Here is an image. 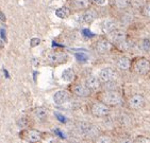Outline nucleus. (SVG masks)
I'll return each instance as SVG.
<instances>
[{
    "instance_id": "1",
    "label": "nucleus",
    "mask_w": 150,
    "mask_h": 143,
    "mask_svg": "<svg viewBox=\"0 0 150 143\" xmlns=\"http://www.w3.org/2000/svg\"><path fill=\"white\" fill-rule=\"evenodd\" d=\"M99 102H102L108 106H117L122 103V97L115 90H107L97 95Z\"/></svg>"
},
{
    "instance_id": "2",
    "label": "nucleus",
    "mask_w": 150,
    "mask_h": 143,
    "mask_svg": "<svg viewBox=\"0 0 150 143\" xmlns=\"http://www.w3.org/2000/svg\"><path fill=\"white\" fill-rule=\"evenodd\" d=\"M133 71L139 75H147L150 73V62L145 57H137L131 62Z\"/></svg>"
},
{
    "instance_id": "3",
    "label": "nucleus",
    "mask_w": 150,
    "mask_h": 143,
    "mask_svg": "<svg viewBox=\"0 0 150 143\" xmlns=\"http://www.w3.org/2000/svg\"><path fill=\"white\" fill-rule=\"evenodd\" d=\"M91 111H92L93 116L97 118H102L107 117L110 112V109H109V106L103 104L102 102H96L91 107Z\"/></svg>"
},
{
    "instance_id": "4",
    "label": "nucleus",
    "mask_w": 150,
    "mask_h": 143,
    "mask_svg": "<svg viewBox=\"0 0 150 143\" xmlns=\"http://www.w3.org/2000/svg\"><path fill=\"white\" fill-rule=\"evenodd\" d=\"M98 77L101 83H105V82H110V81H115V79L117 77V72L112 68H104L100 71Z\"/></svg>"
},
{
    "instance_id": "5",
    "label": "nucleus",
    "mask_w": 150,
    "mask_h": 143,
    "mask_svg": "<svg viewBox=\"0 0 150 143\" xmlns=\"http://www.w3.org/2000/svg\"><path fill=\"white\" fill-rule=\"evenodd\" d=\"M47 60L51 65H61V64L66 63L67 55L63 52H53L47 56Z\"/></svg>"
},
{
    "instance_id": "6",
    "label": "nucleus",
    "mask_w": 150,
    "mask_h": 143,
    "mask_svg": "<svg viewBox=\"0 0 150 143\" xmlns=\"http://www.w3.org/2000/svg\"><path fill=\"white\" fill-rule=\"evenodd\" d=\"M128 106L130 109H134V110H139V109L143 108L145 106V97L142 95H135L130 97V100L128 102Z\"/></svg>"
},
{
    "instance_id": "7",
    "label": "nucleus",
    "mask_w": 150,
    "mask_h": 143,
    "mask_svg": "<svg viewBox=\"0 0 150 143\" xmlns=\"http://www.w3.org/2000/svg\"><path fill=\"white\" fill-rule=\"evenodd\" d=\"M110 36L112 38L113 43H116V45H121L126 41V38H127V35H126V32L120 30V29H113L110 32Z\"/></svg>"
},
{
    "instance_id": "8",
    "label": "nucleus",
    "mask_w": 150,
    "mask_h": 143,
    "mask_svg": "<svg viewBox=\"0 0 150 143\" xmlns=\"http://www.w3.org/2000/svg\"><path fill=\"white\" fill-rule=\"evenodd\" d=\"M72 92L77 97H88L92 95V90L86 85H82V84H77V85L74 86L72 87Z\"/></svg>"
},
{
    "instance_id": "9",
    "label": "nucleus",
    "mask_w": 150,
    "mask_h": 143,
    "mask_svg": "<svg viewBox=\"0 0 150 143\" xmlns=\"http://www.w3.org/2000/svg\"><path fill=\"white\" fill-rule=\"evenodd\" d=\"M95 50L100 54H104L111 50V43L107 38H100V39L96 43Z\"/></svg>"
},
{
    "instance_id": "10",
    "label": "nucleus",
    "mask_w": 150,
    "mask_h": 143,
    "mask_svg": "<svg viewBox=\"0 0 150 143\" xmlns=\"http://www.w3.org/2000/svg\"><path fill=\"white\" fill-rule=\"evenodd\" d=\"M20 137H23V139L30 141V142H38L40 140V132L38 130H34V129H30V130L23 132V136L20 135Z\"/></svg>"
},
{
    "instance_id": "11",
    "label": "nucleus",
    "mask_w": 150,
    "mask_h": 143,
    "mask_svg": "<svg viewBox=\"0 0 150 143\" xmlns=\"http://www.w3.org/2000/svg\"><path fill=\"white\" fill-rule=\"evenodd\" d=\"M53 100H54V103L57 105H62V104L66 103L67 101L69 100V95L65 90H60L54 95Z\"/></svg>"
},
{
    "instance_id": "12",
    "label": "nucleus",
    "mask_w": 150,
    "mask_h": 143,
    "mask_svg": "<svg viewBox=\"0 0 150 143\" xmlns=\"http://www.w3.org/2000/svg\"><path fill=\"white\" fill-rule=\"evenodd\" d=\"M100 80H99L98 76H96V75H90V76L86 79V86L91 90H97V89L100 87Z\"/></svg>"
},
{
    "instance_id": "13",
    "label": "nucleus",
    "mask_w": 150,
    "mask_h": 143,
    "mask_svg": "<svg viewBox=\"0 0 150 143\" xmlns=\"http://www.w3.org/2000/svg\"><path fill=\"white\" fill-rule=\"evenodd\" d=\"M116 65H117V67H118L120 70H124V71H126V70H129L131 67V60L129 57L127 56H121L119 57L118 60H117V62H116Z\"/></svg>"
},
{
    "instance_id": "14",
    "label": "nucleus",
    "mask_w": 150,
    "mask_h": 143,
    "mask_svg": "<svg viewBox=\"0 0 150 143\" xmlns=\"http://www.w3.org/2000/svg\"><path fill=\"white\" fill-rule=\"evenodd\" d=\"M71 3L76 10H86L91 6V0H72Z\"/></svg>"
},
{
    "instance_id": "15",
    "label": "nucleus",
    "mask_w": 150,
    "mask_h": 143,
    "mask_svg": "<svg viewBox=\"0 0 150 143\" xmlns=\"http://www.w3.org/2000/svg\"><path fill=\"white\" fill-rule=\"evenodd\" d=\"M97 12L93 9H88L85 11V13L83 14V21L86 23H92L94 20L97 18Z\"/></svg>"
},
{
    "instance_id": "16",
    "label": "nucleus",
    "mask_w": 150,
    "mask_h": 143,
    "mask_svg": "<svg viewBox=\"0 0 150 143\" xmlns=\"http://www.w3.org/2000/svg\"><path fill=\"white\" fill-rule=\"evenodd\" d=\"M34 116L38 121L44 122V121H46L47 118H48V111H47V109L44 108V107H38V108H36L34 110Z\"/></svg>"
},
{
    "instance_id": "17",
    "label": "nucleus",
    "mask_w": 150,
    "mask_h": 143,
    "mask_svg": "<svg viewBox=\"0 0 150 143\" xmlns=\"http://www.w3.org/2000/svg\"><path fill=\"white\" fill-rule=\"evenodd\" d=\"M62 79H63L65 82H72V81L76 79V72L74 69L68 68L66 70H64L63 73H62Z\"/></svg>"
},
{
    "instance_id": "18",
    "label": "nucleus",
    "mask_w": 150,
    "mask_h": 143,
    "mask_svg": "<svg viewBox=\"0 0 150 143\" xmlns=\"http://www.w3.org/2000/svg\"><path fill=\"white\" fill-rule=\"evenodd\" d=\"M114 6L118 10H126L130 6V0H114Z\"/></svg>"
},
{
    "instance_id": "19",
    "label": "nucleus",
    "mask_w": 150,
    "mask_h": 143,
    "mask_svg": "<svg viewBox=\"0 0 150 143\" xmlns=\"http://www.w3.org/2000/svg\"><path fill=\"white\" fill-rule=\"evenodd\" d=\"M69 14H70L69 9H67L65 6L60 8V9H58L55 11V15H57L59 18H67L69 16Z\"/></svg>"
},
{
    "instance_id": "20",
    "label": "nucleus",
    "mask_w": 150,
    "mask_h": 143,
    "mask_svg": "<svg viewBox=\"0 0 150 143\" xmlns=\"http://www.w3.org/2000/svg\"><path fill=\"white\" fill-rule=\"evenodd\" d=\"M146 3L147 0H130V6L135 10H141Z\"/></svg>"
},
{
    "instance_id": "21",
    "label": "nucleus",
    "mask_w": 150,
    "mask_h": 143,
    "mask_svg": "<svg viewBox=\"0 0 150 143\" xmlns=\"http://www.w3.org/2000/svg\"><path fill=\"white\" fill-rule=\"evenodd\" d=\"M141 14L146 18H150V2L146 3L141 9Z\"/></svg>"
},
{
    "instance_id": "22",
    "label": "nucleus",
    "mask_w": 150,
    "mask_h": 143,
    "mask_svg": "<svg viewBox=\"0 0 150 143\" xmlns=\"http://www.w3.org/2000/svg\"><path fill=\"white\" fill-rule=\"evenodd\" d=\"M96 142L98 143H110L112 142V138L109 137V136H105V135H101L99 137L96 138Z\"/></svg>"
},
{
    "instance_id": "23",
    "label": "nucleus",
    "mask_w": 150,
    "mask_h": 143,
    "mask_svg": "<svg viewBox=\"0 0 150 143\" xmlns=\"http://www.w3.org/2000/svg\"><path fill=\"white\" fill-rule=\"evenodd\" d=\"M135 143H150V138L145 137V136H139L134 139Z\"/></svg>"
},
{
    "instance_id": "24",
    "label": "nucleus",
    "mask_w": 150,
    "mask_h": 143,
    "mask_svg": "<svg viewBox=\"0 0 150 143\" xmlns=\"http://www.w3.org/2000/svg\"><path fill=\"white\" fill-rule=\"evenodd\" d=\"M76 57L78 60H82V62H85L88 58V55L85 54V53H76Z\"/></svg>"
},
{
    "instance_id": "25",
    "label": "nucleus",
    "mask_w": 150,
    "mask_h": 143,
    "mask_svg": "<svg viewBox=\"0 0 150 143\" xmlns=\"http://www.w3.org/2000/svg\"><path fill=\"white\" fill-rule=\"evenodd\" d=\"M40 38H32L31 41H30V45H31V47H36L38 45H40Z\"/></svg>"
},
{
    "instance_id": "26",
    "label": "nucleus",
    "mask_w": 150,
    "mask_h": 143,
    "mask_svg": "<svg viewBox=\"0 0 150 143\" xmlns=\"http://www.w3.org/2000/svg\"><path fill=\"white\" fill-rule=\"evenodd\" d=\"M143 47H144V50L145 51H148L150 48V41L148 39H145L144 41H143Z\"/></svg>"
},
{
    "instance_id": "27",
    "label": "nucleus",
    "mask_w": 150,
    "mask_h": 143,
    "mask_svg": "<svg viewBox=\"0 0 150 143\" xmlns=\"http://www.w3.org/2000/svg\"><path fill=\"white\" fill-rule=\"evenodd\" d=\"M17 124H18V126H25L27 124V120H26V118H21L20 120H18L17 121Z\"/></svg>"
},
{
    "instance_id": "28",
    "label": "nucleus",
    "mask_w": 150,
    "mask_h": 143,
    "mask_svg": "<svg viewBox=\"0 0 150 143\" xmlns=\"http://www.w3.org/2000/svg\"><path fill=\"white\" fill-rule=\"evenodd\" d=\"M83 34L85 35V36H87V37H94V36H95V35L93 34V33L90 31V30H87V29L83 30Z\"/></svg>"
},
{
    "instance_id": "29",
    "label": "nucleus",
    "mask_w": 150,
    "mask_h": 143,
    "mask_svg": "<svg viewBox=\"0 0 150 143\" xmlns=\"http://www.w3.org/2000/svg\"><path fill=\"white\" fill-rule=\"evenodd\" d=\"M55 117L58 118V120L59 121H61V122H66V119H65V117H63L62 114H55Z\"/></svg>"
},
{
    "instance_id": "30",
    "label": "nucleus",
    "mask_w": 150,
    "mask_h": 143,
    "mask_svg": "<svg viewBox=\"0 0 150 143\" xmlns=\"http://www.w3.org/2000/svg\"><path fill=\"white\" fill-rule=\"evenodd\" d=\"M93 1H94L96 4H98V6H102V4L105 3V0H93Z\"/></svg>"
},
{
    "instance_id": "31",
    "label": "nucleus",
    "mask_w": 150,
    "mask_h": 143,
    "mask_svg": "<svg viewBox=\"0 0 150 143\" xmlns=\"http://www.w3.org/2000/svg\"><path fill=\"white\" fill-rule=\"evenodd\" d=\"M0 19L2 20V21H4V20H6V17L3 16V14L1 13V12H0Z\"/></svg>"
},
{
    "instance_id": "32",
    "label": "nucleus",
    "mask_w": 150,
    "mask_h": 143,
    "mask_svg": "<svg viewBox=\"0 0 150 143\" xmlns=\"http://www.w3.org/2000/svg\"><path fill=\"white\" fill-rule=\"evenodd\" d=\"M4 33H6V32L3 31V30H1V35H2V37L6 38V34H4Z\"/></svg>"
},
{
    "instance_id": "33",
    "label": "nucleus",
    "mask_w": 150,
    "mask_h": 143,
    "mask_svg": "<svg viewBox=\"0 0 150 143\" xmlns=\"http://www.w3.org/2000/svg\"><path fill=\"white\" fill-rule=\"evenodd\" d=\"M3 46H4V45H3V43H2V41H0V48H3Z\"/></svg>"
},
{
    "instance_id": "34",
    "label": "nucleus",
    "mask_w": 150,
    "mask_h": 143,
    "mask_svg": "<svg viewBox=\"0 0 150 143\" xmlns=\"http://www.w3.org/2000/svg\"><path fill=\"white\" fill-rule=\"evenodd\" d=\"M112 1H114V0H112Z\"/></svg>"
}]
</instances>
